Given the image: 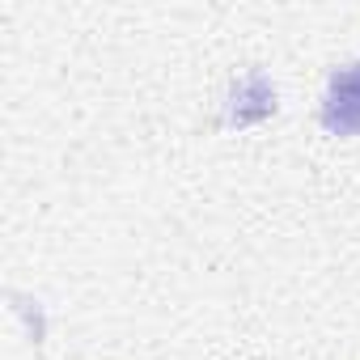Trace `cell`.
<instances>
[{"label":"cell","mask_w":360,"mask_h":360,"mask_svg":"<svg viewBox=\"0 0 360 360\" xmlns=\"http://www.w3.org/2000/svg\"><path fill=\"white\" fill-rule=\"evenodd\" d=\"M322 127L335 136H360V60L330 77L322 98Z\"/></svg>","instance_id":"6da1fadb"}]
</instances>
